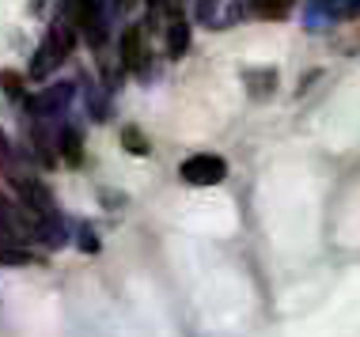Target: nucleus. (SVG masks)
I'll list each match as a JSON object with an SVG mask.
<instances>
[{"instance_id": "f257e3e1", "label": "nucleus", "mask_w": 360, "mask_h": 337, "mask_svg": "<svg viewBox=\"0 0 360 337\" xmlns=\"http://www.w3.org/2000/svg\"><path fill=\"white\" fill-rule=\"evenodd\" d=\"M76 38H80V34H76L72 19L61 12V15H57L53 23H50L46 38L38 42V50H34V61H31V76H34V80H46V76H53L65 61H69Z\"/></svg>"}, {"instance_id": "f03ea898", "label": "nucleus", "mask_w": 360, "mask_h": 337, "mask_svg": "<svg viewBox=\"0 0 360 337\" xmlns=\"http://www.w3.org/2000/svg\"><path fill=\"white\" fill-rule=\"evenodd\" d=\"M61 12L72 19L76 34H80L91 50H103V42H106V15H103L99 0H65Z\"/></svg>"}, {"instance_id": "7ed1b4c3", "label": "nucleus", "mask_w": 360, "mask_h": 337, "mask_svg": "<svg viewBox=\"0 0 360 337\" xmlns=\"http://www.w3.org/2000/svg\"><path fill=\"white\" fill-rule=\"evenodd\" d=\"M179 175H182V182H190V186H220V182L228 178V163L220 156H212V152H198V156L182 159Z\"/></svg>"}, {"instance_id": "20e7f679", "label": "nucleus", "mask_w": 360, "mask_h": 337, "mask_svg": "<svg viewBox=\"0 0 360 337\" xmlns=\"http://www.w3.org/2000/svg\"><path fill=\"white\" fill-rule=\"evenodd\" d=\"M122 65L133 76L148 72V42H144V27H129L122 34Z\"/></svg>"}, {"instance_id": "39448f33", "label": "nucleus", "mask_w": 360, "mask_h": 337, "mask_svg": "<svg viewBox=\"0 0 360 337\" xmlns=\"http://www.w3.org/2000/svg\"><path fill=\"white\" fill-rule=\"evenodd\" d=\"M186 50H190V23H186V15L171 12V23H167V57L179 61Z\"/></svg>"}, {"instance_id": "423d86ee", "label": "nucleus", "mask_w": 360, "mask_h": 337, "mask_svg": "<svg viewBox=\"0 0 360 337\" xmlns=\"http://www.w3.org/2000/svg\"><path fill=\"white\" fill-rule=\"evenodd\" d=\"M57 148H61V156H65V163H80L84 159V137H80V129L76 125H61L57 129Z\"/></svg>"}, {"instance_id": "0eeeda50", "label": "nucleus", "mask_w": 360, "mask_h": 337, "mask_svg": "<svg viewBox=\"0 0 360 337\" xmlns=\"http://www.w3.org/2000/svg\"><path fill=\"white\" fill-rule=\"evenodd\" d=\"M247 84H250V95H255V99H266V95H274L277 72H274V69H262V72H247Z\"/></svg>"}, {"instance_id": "6e6552de", "label": "nucleus", "mask_w": 360, "mask_h": 337, "mask_svg": "<svg viewBox=\"0 0 360 337\" xmlns=\"http://www.w3.org/2000/svg\"><path fill=\"white\" fill-rule=\"evenodd\" d=\"M122 144H125V152H133V156H148V140H144L141 129H133V125L122 133Z\"/></svg>"}, {"instance_id": "1a4fd4ad", "label": "nucleus", "mask_w": 360, "mask_h": 337, "mask_svg": "<svg viewBox=\"0 0 360 337\" xmlns=\"http://www.w3.org/2000/svg\"><path fill=\"white\" fill-rule=\"evenodd\" d=\"M0 84H4V95H8V99H23V88H19L23 80H19L15 72H4V76H0Z\"/></svg>"}, {"instance_id": "9d476101", "label": "nucleus", "mask_w": 360, "mask_h": 337, "mask_svg": "<svg viewBox=\"0 0 360 337\" xmlns=\"http://www.w3.org/2000/svg\"><path fill=\"white\" fill-rule=\"evenodd\" d=\"M80 246L84 250H95V235H91V227H87V224H80Z\"/></svg>"}, {"instance_id": "9b49d317", "label": "nucleus", "mask_w": 360, "mask_h": 337, "mask_svg": "<svg viewBox=\"0 0 360 337\" xmlns=\"http://www.w3.org/2000/svg\"><path fill=\"white\" fill-rule=\"evenodd\" d=\"M8 156V137H4V129H0V159Z\"/></svg>"}, {"instance_id": "f8f14e48", "label": "nucleus", "mask_w": 360, "mask_h": 337, "mask_svg": "<svg viewBox=\"0 0 360 337\" xmlns=\"http://www.w3.org/2000/svg\"><path fill=\"white\" fill-rule=\"evenodd\" d=\"M114 4H122V8H125V4H133V0H114Z\"/></svg>"}]
</instances>
